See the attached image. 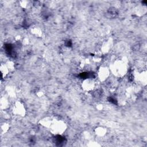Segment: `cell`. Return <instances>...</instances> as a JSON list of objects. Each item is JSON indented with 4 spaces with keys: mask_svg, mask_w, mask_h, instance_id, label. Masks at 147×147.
Segmentation results:
<instances>
[{
    "mask_svg": "<svg viewBox=\"0 0 147 147\" xmlns=\"http://www.w3.org/2000/svg\"><path fill=\"white\" fill-rule=\"evenodd\" d=\"M1 107H3V108H6L8 105V100L5 98H2L1 99Z\"/></svg>",
    "mask_w": 147,
    "mask_h": 147,
    "instance_id": "obj_7",
    "label": "cell"
},
{
    "mask_svg": "<svg viewBox=\"0 0 147 147\" xmlns=\"http://www.w3.org/2000/svg\"><path fill=\"white\" fill-rule=\"evenodd\" d=\"M9 128V125L7 123H4L1 126V131L3 132H6Z\"/></svg>",
    "mask_w": 147,
    "mask_h": 147,
    "instance_id": "obj_8",
    "label": "cell"
},
{
    "mask_svg": "<svg viewBox=\"0 0 147 147\" xmlns=\"http://www.w3.org/2000/svg\"><path fill=\"white\" fill-rule=\"evenodd\" d=\"M49 128L53 134L60 135L65 131L66 126L65 124L61 121L53 120Z\"/></svg>",
    "mask_w": 147,
    "mask_h": 147,
    "instance_id": "obj_2",
    "label": "cell"
},
{
    "mask_svg": "<svg viewBox=\"0 0 147 147\" xmlns=\"http://www.w3.org/2000/svg\"><path fill=\"white\" fill-rule=\"evenodd\" d=\"M110 69L107 67H102L98 72V76L100 80L104 81L109 76Z\"/></svg>",
    "mask_w": 147,
    "mask_h": 147,
    "instance_id": "obj_4",
    "label": "cell"
},
{
    "mask_svg": "<svg viewBox=\"0 0 147 147\" xmlns=\"http://www.w3.org/2000/svg\"><path fill=\"white\" fill-rule=\"evenodd\" d=\"M112 72L116 76H122L124 75L127 71V67L126 63L121 60H117L113 63L111 67Z\"/></svg>",
    "mask_w": 147,
    "mask_h": 147,
    "instance_id": "obj_1",
    "label": "cell"
},
{
    "mask_svg": "<svg viewBox=\"0 0 147 147\" xmlns=\"http://www.w3.org/2000/svg\"><path fill=\"white\" fill-rule=\"evenodd\" d=\"M95 133L98 136H103L106 133V130L104 127H98L97 129H95Z\"/></svg>",
    "mask_w": 147,
    "mask_h": 147,
    "instance_id": "obj_6",
    "label": "cell"
},
{
    "mask_svg": "<svg viewBox=\"0 0 147 147\" xmlns=\"http://www.w3.org/2000/svg\"><path fill=\"white\" fill-rule=\"evenodd\" d=\"M33 33H34L36 35H37V36H39L41 35V33H42L40 29H38V28H35V29H33Z\"/></svg>",
    "mask_w": 147,
    "mask_h": 147,
    "instance_id": "obj_9",
    "label": "cell"
},
{
    "mask_svg": "<svg viewBox=\"0 0 147 147\" xmlns=\"http://www.w3.org/2000/svg\"><path fill=\"white\" fill-rule=\"evenodd\" d=\"M13 113L15 114L20 116H23L25 114V107L20 102H17L15 103V105L13 107Z\"/></svg>",
    "mask_w": 147,
    "mask_h": 147,
    "instance_id": "obj_5",
    "label": "cell"
},
{
    "mask_svg": "<svg viewBox=\"0 0 147 147\" xmlns=\"http://www.w3.org/2000/svg\"><path fill=\"white\" fill-rule=\"evenodd\" d=\"M82 87L84 91L90 92L95 89V81L91 78H88L83 80L82 84Z\"/></svg>",
    "mask_w": 147,
    "mask_h": 147,
    "instance_id": "obj_3",
    "label": "cell"
}]
</instances>
